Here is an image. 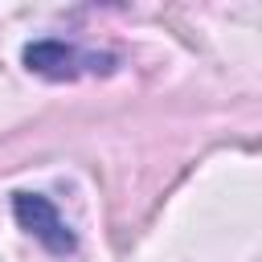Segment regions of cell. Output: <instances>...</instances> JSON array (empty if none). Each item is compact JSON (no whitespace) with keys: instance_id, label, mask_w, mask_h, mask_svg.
<instances>
[{"instance_id":"cell-2","label":"cell","mask_w":262,"mask_h":262,"mask_svg":"<svg viewBox=\"0 0 262 262\" xmlns=\"http://www.w3.org/2000/svg\"><path fill=\"white\" fill-rule=\"evenodd\" d=\"M12 213H16L20 229H29L49 254H74V233L57 217V209L49 205V196H41V192H16L12 196Z\"/></svg>"},{"instance_id":"cell-1","label":"cell","mask_w":262,"mask_h":262,"mask_svg":"<svg viewBox=\"0 0 262 262\" xmlns=\"http://www.w3.org/2000/svg\"><path fill=\"white\" fill-rule=\"evenodd\" d=\"M25 66L41 78L66 82V78H78V74H106L111 57L106 53H86V49L66 45V41H33V45H25Z\"/></svg>"}]
</instances>
